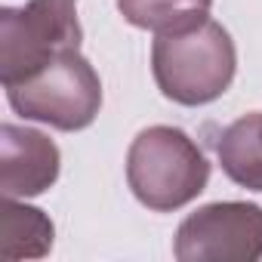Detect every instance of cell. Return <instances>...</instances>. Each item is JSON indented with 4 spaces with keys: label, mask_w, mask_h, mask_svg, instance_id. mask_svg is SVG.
<instances>
[{
    "label": "cell",
    "mask_w": 262,
    "mask_h": 262,
    "mask_svg": "<svg viewBox=\"0 0 262 262\" xmlns=\"http://www.w3.org/2000/svg\"><path fill=\"white\" fill-rule=\"evenodd\" d=\"M179 262H256L262 259V207L244 201L207 204L176 231Z\"/></svg>",
    "instance_id": "obj_5"
},
{
    "label": "cell",
    "mask_w": 262,
    "mask_h": 262,
    "mask_svg": "<svg viewBox=\"0 0 262 262\" xmlns=\"http://www.w3.org/2000/svg\"><path fill=\"white\" fill-rule=\"evenodd\" d=\"M234 68V40L213 19L182 31L158 34L151 47V71L158 90L179 105L216 102L231 86Z\"/></svg>",
    "instance_id": "obj_1"
},
{
    "label": "cell",
    "mask_w": 262,
    "mask_h": 262,
    "mask_svg": "<svg viewBox=\"0 0 262 262\" xmlns=\"http://www.w3.org/2000/svg\"><path fill=\"white\" fill-rule=\"evenodd\" d=\"M213 0H117L120 16L145 31L170 34L210 19Z\"/></svg>",
    "instance_id": "obj_9"
},
{
    "label": "cell",
    "mask_w": 262,
    "mask_h": 262,
    "mask_svg": "<svg viewBox=\"0 0 262 262\" xmlns=\"http://www.w3.org/2000/svg\"><path fill=\"white\" fill-rule=\"evenodd\" d=\"M53 222L43 210L19 204L16 198H4L0 207V259H40L53 250Z\"/></svg>",
    "instance_id": "obj_7"
},
{
    "label": "cell",
    "mask_w": 262,
    "mask_h": 262,
    "mask_svg": "<svg viewBox=\"0 0 262 262\" xmlns=\"http://www.w3.org/2000/svg\"><path fill=\"white\" fill-rule=\"evenodd\" d=\"M216 155L231 182L250 191H262V114L253 111L225 126Z\"/></svg>",
    "instance_id": "obj_8"
},
{
    "label": "cell",
    "mask_w": 262,
    "mask_h": 262,
    "mask_svg": "<svg viewBox=\"0 0 262 262\" xmlns=\"http://www.w3.org/2000/svg\"><path fill=\"white\" fill-rule=\"evenodd\" d=\"M59 179V148L31 126H0V191L4 198L43 194Z\"/></svg>",
    "instance_id": "obj_6"
},
{
    "label": "cell",
    "mask_w": 262,
    "mask_h": 262,
    "mask_svg": "<svg viewBox=\"0 0 262 262\" xmlns=\"http://www.w3.org/2000/svg\"><path fill=\"white\" fill-rule=\"evenodd\" d=\"M7 99L25 120L74 133L96 120L102 108V80L80 50H65L28 80L7 86Z\"/></svg>",
    "instance_id": "obj_4"
},
{
    "label": "cell",
    "mask_w": 262,
    "mask_h": 262,
    "mask_svg": "<svg viewBox=\"0 0 262 262\" xmlns=\"http://www.w3.org/2000/svg\"><path fill=\"white\" fill-rule=\"evenodd\" d=\"M126 182L142 207L170 213L207 188L210 164L188 133L176 126H148L126 151Z\"/></svg>",
    "instance_id": "obj_2"
},
{
    "label": "cell",
    "mask_w": 262,
    "mask_h": 262,
    "mask_svg": "<svg viewBox=\"0 0 262 262\" xmlns=\"http://www.w3.org/2000/svg\"><path fill=\"white\" fill-rule=\"evenodd\" d=\"M77 0H28L0 13V77L22 83L65 50H80Z\"/></svg>",
    "instance_id": "obj_3"
}]
</instances>
